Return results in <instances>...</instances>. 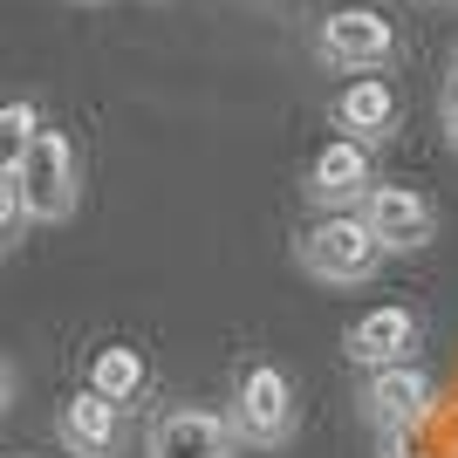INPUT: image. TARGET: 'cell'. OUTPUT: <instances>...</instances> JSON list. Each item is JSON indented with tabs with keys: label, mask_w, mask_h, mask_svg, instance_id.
<instances>
[{
	"label": "cell",
	"mask_w": 458,
	"mask_h": 458,
	"mask_svg": "<svg viewBox=\"0 0 458 458\" xmlns=\"http://www.w3.org/2000/svg\"><path fill=\"white\" fill-rule=\"evenodd\" d=\"M41 131L35 103H0V178H14L21 151H28V137Z\"/></svg>",
	"instance_id": "cell-13"
},
{
	"label": "cell",
	"mask_w": 458,
	"mask_h": 458,
	"mask_svg": "<svg viewBox=\"0 0 458 458\" xmlns=\"http://www.w3.org/2000/svg\"><path fill=\"white\" fill-rule=\"evenodd\" d=\"M335 131H349L356 144L397 131V89H390L383 76H356L343 96H335Z\"/></svg>",
	"instance_id": "cell-11"
},
{
	"label": "cell",
	"mask_w": 458,
	"mask_h": 458,
	"mask_svg": "<svg viewBox=\"0 0 458 458\" xmlns=\"http://www.w3.org/2000/svg\"><path fill=\"white\" fill-rule=\"evenodd\" d=\"M445 438H452V452H458V403H452V418H445Z\"/></svg>",
	"instance_id": "cell-18"
},
{
	"label": "cell",
	"mask_w": 458,
	"mask_h": 458,
	"mask_svg": "<svg viewBox=\"0 0 458 458\" xmlns=\"http://www.w3.org/2000/svg\"><path fill=\"white\" fill-rule=\"evenodd\" d=\"M7 403H14V369L0 363V411H7Z\"/></svg>",
	"instance_id": "cell-17"
},
{
	"label": "cell",
	"mask_w": 458,
	"mask_h": 458,
	"mask_svg": "<svg viewBox=\"0 0 458 458\" xmlns=\"http://www.w3.org/2000/svg\"><path fill=\"white\" fill-rule=\"evenodd\" d=\"M377 260H383V247L369 240V226L356 212H328V219H315L301 233V267L328 287H363L377 274Z\"/></svg>",
	"instance_id": "cell-2"
},
{
	"label": "cell",
	"mask_w": 458,
	"mask_h": 458,
	"mask_svg": "<svg viewBox=\"0 0 458 458\" xmlns=\"http://www.w3.org/2000/svg\"><path fill=\"white\" fill-rule=\"evenodd\" d=\"M233 424L212 418V411H165L144 431V452L151 458H233Z\"/></svg>",
	"instance_id": "cell-6"
},
{
	"label": "cell",
	"mask_w": 458,
	"mask_h": 458,
	"mask_svg": "<svg viewBox=\"0 0 458 458\" xmlns=\"http://www.w3.org/2000/svg\"><path fill=\"white\" fill-rule=\"evenodd\" d=\"M445 131H452V151H458V82H452V96H445Z\"/></svg>",
	"instance_id": "cell-16"
},
{
	"label": "cell",
	"mask_w": 458,
	"mask_h": 458,
	"mask_svg": "<svg viewBox=\"0 0 458 458\" xmlns=\"http://www.w3.org/2000/svg\"><path fill=\"white\" fill-rule=\"evenodd\" d=\"M356 206H363L356 219L369 226V240H377L383 253H418V247H431V233H438V212L424 206V191H411V185H369Z\"/></svg>",
	"instance_id": "cell-3"
},
{
	"label": "cell",
	"mask_w": 458,
	"mask_h": 458,
	"mask_svg": "<svg viewBox=\"0 0 458 458\" xmlns=\"http://www.w3.org/2000/svg\"><path fill=\"white\" fill-rule=\"evenodd\" d=\"M21 226V191H14V178H0V240Z\"/></svg>",
	"instance_id": "cell-15"
},
{
	"label": "cell",
	"mask_w": 458,
	"mask_h": 458,
	"mask_svg": "<svg viewBox=\"0 0 458 458\" xmlns=\"http://www.w3.org/2000/svg\"><path fill=\"white\" fill-rule=\"evenodd\" d=\"M452 82H458V69H452Z\"/></svg>",
	"instance_id": "cell-19"
},
{
	"label": "cell",
	"mask_w": 458,
	"mask_h": 458,
	"mask_svg": "<svg viewBox=\"0 0 458 458\" xmlns=\"http://www.w3.org/2000/svg\"><path fill=\"white\" fill-rule=\"evenodd\" d=\"M116 431H123V411L103 403L96 390H76V397L62 403V445H69L76 458H110Z\"/></svg>",
	"instance_id": "cell-10"
},
{
	"label": "cell",
	"mask_w": 458,
	"mask_h": 458,
	"mask_svg": "<svg viewBox=\"0 0 458 458\" xmlns=\"http://www.w3.org/2000/svg\"><path fill=\"white\" fill-rule=\"evenodd\" d=\"M377 458H438L431 424H397V431H377Z\"/></svg>",
	"instance_id": "cell-14"
},
{
	"label": "cell",
	"mask_w": 458,
	"mask_h": 458,
	"mask_svg": "<svg viewBox=\"0 0 458 458\" xmlns=\"http://www.w3.org/2000/svg\"><path fill=\"white\" fill-rule=\"evenodd\" d=\"M369 185H377V172H369V144H356V137L322 144L315 172H308V191H315L322 206H356Z\"/></svg>",
	"instance_id": "cell-9"
},
{
	"label": "cell",
	"mask_w": 458,
	"mask_h": 458,
	"mask_svg": "<svg viewBox=\"0 0 458 458\" xmlns=\"http://www.w3.org/2000/svg\"><path fill=\"white\" fill-rule=\"evenodd\" d=\"M315 48H322V62H328V69L369 76V69H383V62H390L397 35H390V21H383L377 7H343V14H328V21H322Z\"/></svg>",
	"instance_id": "cell-5"
},
{
	"label": "cell",
	"mask_w": 458,
	"mask_h": 458,
	"mask_svg": "<svg viewBox=\"0 0 458 458\" xmlns=\"http://www.w3.org/2000/svg\"><path fill=\"white\" fill-rule=\"evenodd\" d=\"M294 431V383L281 377L274 363H253L233 390V438L253 445H281Z\"/></svg>",
	"instance_id": "cell-4"
},
{
	"label": "cell",
	"mask_w": 458,
	"mask_h": 458,
	"mask_svg": "<svg viewBox=\"0 0 458 458\" xmlns=\"http://www.w3.org/2000/svg\"><path fill=\"white\" fill-rule=\"evenodd\" d=\"M144 383H151V369H144V356H137V349L110 343V349H96V356H89V390H96L103 403H116V411H123Z\"/></svg>",
	"instance_id": "cell-12"
},
{
	"label": "cell",
	"mask_w": 458,
	"mask_h": 458,
	"mask_svg": "<svg viewBox=\"0 0 458 458\" xmlns=\"http://www.w3.org/2000/svg\"><path fill=\"white\" fill-rule=\"evenodd\" d=\"M363 411L377 431H397V424H431V377L411 363H383L369 369V390H363Z\"/></svg>",
	"instance_id": "cell-7"
},
{
	"label": "cell",
	"mask_w": 458,
	"mask_h": 458,
	"mask_svg": "<svg viewBox=\"0 0 458 458\" xmlns=\"http://www.w3.org/2000/svg\"><path fill=\"white\" fill-rule=\"evenodd\" d=\"M14 191H21V219H69L76 212V151L62 131H35L28 151L14 165Z\"/></svg>",
	"instance_id": "cell-1"
},
{
	"label": "cell",
	"mask_w": 458,
	"mask_h": 458,
	"mask_svg": "<svg viewBox=\"0 0 458 458\" xmlns=\"http://www.w3.org/2000/svg\"><path fill=\"white\" fill-rule=\"evenodd\" d=\"M411 349H418V315L411 308H369L356 315L343 335V356L363 369H383V363H411Z\"/></svg>",
	"instance_id": "cell-8"
}]
</instances>
